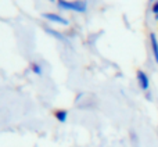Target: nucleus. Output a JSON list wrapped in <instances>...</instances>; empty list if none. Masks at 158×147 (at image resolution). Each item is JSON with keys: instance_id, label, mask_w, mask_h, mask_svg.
<instances>
[{"instance_id": "f257e3e1", "label": "nucleus", "mask_w": 158, "mask_h": 147, "mask_svg": "<svg viewBox=\"0 0 158 147\" xmlns=\"http://www.w3.org/2000/svg\"><path fill=\"white\" fill-rule=\"evenodd\" d=\"M57 6L61 10L75 11V13H86V10H87V3L85 0H75V2L57 0Z\"/></svg>"}, {"instance_id": "39448f33", "label": "nucleus", "mask_w": 158, "mask_h": 147, "mask_svg": "<svg viewBox=\"0 0 158 147\" xmlns=\"http://www.w3.org/2000/svg\"><path fill=\"white\" fill-rule=\"evenodd\" d=\"M54 117L57 118L58 122H65L67 117H68V112H67L65 110H57V111L54 112Z\"/></svg>"}, {"instance_id": "f03ea898", "label": "nucleus", "mask_w": 158, "mask_h": 147, "mask_svg": "<svg viewBox=\"0 0 158 147\" xmlns=\"http://www.w3.org/2000/svg\"><path fill=\"white\" fill-rule=\"evenodd\" d=\"M136 76H137V82H139V86L142 87V90L147 92V90L150 89V79H148L147 74L144 71H142V69H139V71L136 72Z\"/></svg>"}, {"instance_id": "0eeeda50", "label": "nucleus", "mask_w": 158, "mask_h": 147, "mask_svg": "<svg viewBox=\"0 0 158 147\" xmlns=\"http://www.w3.org/2000/svg\"><path fill=\"white\" fill-rule=\"evenodd\" d=\"M151 11H153V14L156 15V18L158 19V0L153 3V7H151Z\"/></svg>"}, {"instance_id": "6e6552de", "label": "nucleus", "mask_w": 158, "mask_h": 147, "mask_svg": "<svg viewBox=\"0 0 158 147\" xmlns=\"http://www.w3.org/2000/svg\"><path fill=\"white\" fill-rule=\"evenodd\" d=\"M46 31L49 33H52V35H54L56 38H58V39H63V35L61 33H58V32H56V31H53V29H50V28H46Z\"/></svg>"}, {"instance_id": "7ed1b4c3", "label": "nucleus", "mask_w": 158, "mask_h": 147, "mask_svg": "<svg viewBox=\"0 0 158 147\" xmlns=\"http://www.w3.org/2000/svg\"><path fill=\"white\" fill-rule=\"evenodd\" d=\"M43 18L49 19L52 22H56V24H60V25H68V19H65L64 17L58 15V14H54V13H44L43 14Z\"/></svg>"}, {"instance_id": "1a4fd4ad", "label": "nucleus", "mask_w": 158, "mask_h": 147, "mask_svg": "<svg viewBox=\"0 0 158 147\" xmlns=\"http://www.w3.org/2000/svg\"><path fill=\"white\" fill-rule=\"evenodd\" d=\"M49 2H54V0H49Z\"/></svg>"}, {"instance_id": "20e7f679", "label": "nucleus", "mask_w": 158, "mask_h": 147, "mask_svg": "<svg viewBox=\"0 0 158 147\" xmlns=\"http://www.w3.org/2000/svg\"><path fill=\"white\" fill-rule=\"evenodd\" d=\"M150 43H151V50H153V56H154V60L158 64V39L156 36V33L151 32L150 33Z\"/></svg>"}, {"instance_id": "423d86ee", "label": "nucleus", "mask_w": 158, "mask_h": 147, "mask_svg": "<svg viewBox=\"0 0 158 147\" xmlns=\"http://www.w3.org/2000/svg\"><path fill=\"white\" fill-rule=\"evenodd\" d=\"M31 68H32V71L36 74V75H40L42 74V67L39 65V64H36V63H33L32 65H31Z\"/></svg>"}]
</instances>
